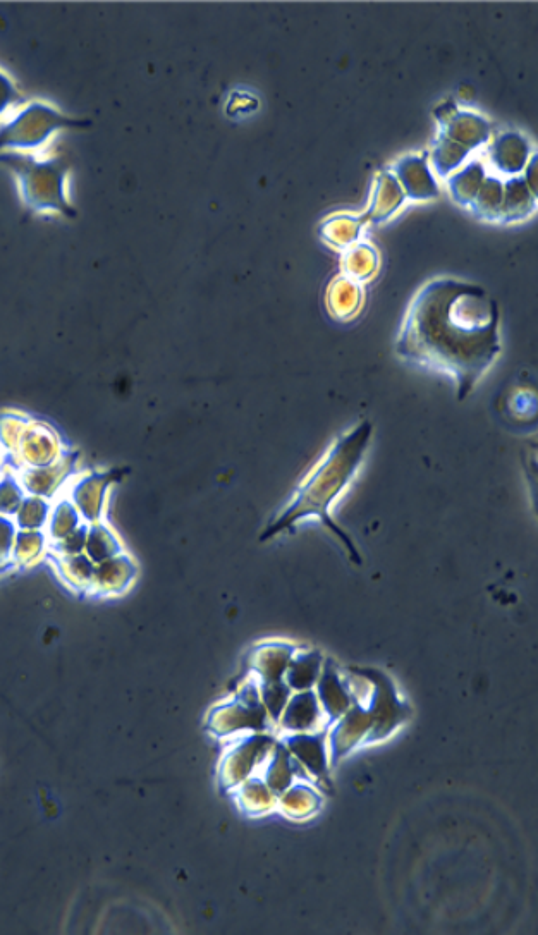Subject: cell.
<instances>
[{
  "mask_svg": "<svg viewBox=\"0 0 538 935\" xmlns=\"http://www.w3.org/2000/svg\"><path fill=\"white\" fill-rule=\"evenodd\" d=\"M499 305L482 286L439 277L411 301L396 353L451 377L463 401L501 353Z\"/></svg>",
  "mask_w": 538,
  "mask_h": 935,
  "instance_id": "1",
  "label": "cell"
},
{
  "mask_svg": "<svg viewBox=\"0 0 538 935\" xmlns=\"http://www.w3.org/2000/svg\"><path fill=\"white\" fill-rule=\"evenodd\" d=\"M372 432V423L361 422L334 442V446L329 449V453L325 454L320 465H317L306 483H303L293 508H289L293 516H289L286 520L288 521L286 525H289V521L296 520L298 516L315 514L325 526H329L332 532L341 538V542L349 550L356 564H361L358 550L355 545L351 544L346 532H343L336 525V521L332 520L331 509L360 468L361 461L367 453Z\"/></svg>",
  "mask_w": 538,
  "mask_h": 935,
  "instance_id": "2",
  "label": "cell"
},
{
  "mask_svg": "<svg viewBox=\"0 0 538 935\" xmlns=\"http://www.w3.org/2000/svg\"><path fill=\"white\" fill-rule=\"evenodd\" d=\"M0 164L13 172L21 202L30 212L76 217V208L69 198L71 169L59 155L6 152L0 153Z\"/></svg>",
  "mask_w": 538,
  "mask_h": 935,
  "instance_id": "3",
  "label": "cell"
},
{
  "mask_svg": "<svg viewBox=\"0 0 538 935\" xmlns=\"http://www.w3.org/2000/svg\"><path fill=\"white\" fill-rule=\"evenodd\" d=\"M90 121L74 119L45 100H26L0 124V153L47 152L57 133L64 129L90 128Z\"/></svg>",
  "mask_w": 538,
  "mask_h": 935,
  "instance_id": "4",
  "label": "cell"
},
{
  "mask_svg": "<svg viewBox=\"0 0 538 935\" xmlns=\"http://www.w3.org/2000/svg\"><path fill=\"white\" fill-rule=\"evenodd\" d=\"M315 715H317V705H315L312 693L303 691L289 698L277 722L284 731H289V733H308L312 731L313 722L317 719Z\"/></svg>",
  "mask_w": 538,
  "mask_h": 935,
  "instance_id": "5",
  "label": "cell"
},
{
  "mask_svg": "<svg viewBox=\"0 0 538 935\" xmlns=\"http://www.w3.org/2000/svg\"><path fill=\"white\" fill-rule=\"evenodd\" d=\"M258 755H260V745H243L236 752L227 758L226 772L227 779L231 783H245L250 776L251 769L257 764Z\"/></svg>",
  "mask_w": 538,
  "mask_h": 935,
  "instance_id": "6",
  "label": "cell"
},
{
  "mask_svg": "<svg viewBox=\"0 0 538 935\" xmlns=\"http://www.w3.org/2000/svg\"><path fill=\"white\" fill-rule=\"evenodd\" d=\"M25 102L26 98L19 92L11 76L0 69V124Z\"/></svg>",
  "mask_w": 538,
  "mask_h": 935,
  "instance_id": "7",
  "label": "cell"
}]
</instances>
